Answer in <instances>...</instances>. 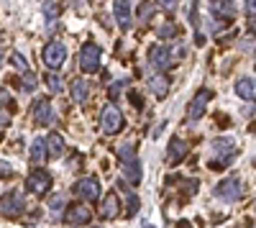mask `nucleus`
<instances>
[{"mask_svg": "<svg viewBox=\"0 0 256 228\" xmlns=\"http://www.w3.org/2000/svg\"><path fill=\"white\" fill-rule=\"evenodd\" d=\"M100 62H102V49L98 44H84L80 52V70L84 74H95L100 70Z\"/></svg>", "mask_w": 256, "mask_h": 228, "instance_id": "obj_1", "label": "nucleus"}, {"mask_svg": "<svg viewBox=\"0 0 256 228\" xmlns=\"http://www.w3.org/2000/svg\"><path fill=\"white\" fill-rule=\"evenodd\" d=\"M64 62H67V46L62 44V41H49V44L44 46V64L56 72L64 67Z\"/></svg>", "mask_w": 256, "mask_h": 228, "instance_id": "obj_2", "label": "nucleus"}, {"mask_svg": "<svg viewBox=\"0 0 256 228\" xmlns=\"http://www.w3.org/2000/svg\"><path fill=\"white\" fill-rule=\"evenodd\" d=\"M100 128H102V134H108V136H113V134H118L123 128V113L113 106V102L102 108V113H100Z\"/></svg>", "mask_w": 256, "mask_h": 228, "instance_id": "obj_3", "label": "nucleus"}, {"mask_svg": "<svg viewBox=\"0 0 256 228\" xmlns=\"http://www.w3.org/2000/svg\"><path fill=\"white\" fill-rule=\"evenodd\" d=\"M241 195H244V184L238 177H228V180H220L216 184V198H220L226 202H236Z\"/></svg>", "mask_w": 256, "mask_h": 228, "instance_id": "obj_4", "label": "nucleus"}, {"mask_svg": "<svg viewBox=\"0 0 256 228\" xmlns=\"http://www.w3.org/2000/svg\"><path fill=\"white\" fill-rule=\"evenodd\" d=\"M24 213V195L18 190H10L0 198V216H8V218H16Z\"/></svg>", "mask_w": 256, "mask_h": 228, "instance_id": "obj_5", "label": "nucleus"}, {"mask_svg": "<svg viewBox=\"0 0 256 228\" xmlns=\"http://www.w3.org/2000/svg\"><path fill=\"white\" fill-rule=\"evenodd\" d=\"M148 64L156 67V70H169V67H174V62H172V54H169V46L164 44H156L148 49Z\"/></svg>", "mask_w": 256, "mask_h": 228, "instance_id": "obj_6", "label": "nucleus"}, {"mask_svg": "<svg viewBox=\"0 0 256 228\" xmlns=\"http://www.w3.org/2000/svg\"><path fill=\"white\" fill-rule=\"evenodd\" d=\"M26 188H28V192H34V195H46L49 188H52V177H49L46 172H34V174L26 180Z\"/></svg>", "mask_w": 256, "mask_h": 228, "instance_id": "obj_7", "label": "nucleus"}, {"mask_svg": "<svg viewBox=\"0 0 256 228\" xmlns=\"http://www.w3.org/2000/svg\"><path fill=\"white\" fill-rule=\"evenodd\" d=\"M77 195H80L82 200H95V198L100 195V182H98V177H82V180L77 182Z\"/></svg>", "mask_w": 256, "mask_h": 228, "instance_id": "obj_8", "label": "nucleus"}, {"mask_svg": "<svg viewBox=\"0 0 256 228\" xmlns=\"http://www.w3.org/2000/svg\"><path fill=\"white\" fill-rule=\"evenodd\" d=\"M208 100H210V92H208V90L198 92V95H195V100H192V102H190V108H187V118H190V120H200V118L205 116Z\"/></svg>", "mask_w": 256, "mask_h": 228, "instance_id": "obj_9", "label": "nucleus"}, {"mask_svg": "<svg viewBox=\"0 0 256 228\" xmlns=\"http://www.w3.org/2000/svg\"><path fill=\"white\" fill-rule=\"evenodd\" d=\"M113 13H116V20H118V26H120L123 31L131 28L134 18H131V3H128V0H116Z\"/></svg>", "mask_w": 256, "mask_h": 228, "instance_id": "obj_10", "label": "nucleus"}, {"mask_svg": "<svg viewBox=\"0 0 256 228\" xmlns=\"http://www.w3.org/2000/svg\"><path fill=\"white\" fill-rule=\"evenodd\" d=\"M34 118H36V123H41V126H52V123H54L52 102H49V100H36V106H34Z\"/></svg>", "mask_w": 256, "mask_h": 228, "instance_id": "obj_11", "label": "nucleus"}, {"mask_svg": "<svg viewBox=\"0 0 256 228\" xmlns=\"http://www.w3.org/2000/svg\"><path fill=\"white\" fill-rule=\"evenodd\" d=\"M236 95L241 100H256V77H241L236 82Z\"/></svg>", "mask_w": 256, "mask_h": 228, "instance_id": "obj_12", "label": "nucleus"}, {"mask_svg": "<svg viewBox=\"0 0 256 228\" xmlns=\"http://www.w3.org/2000/svg\"><path fill=\"white\" fill-rule=\"evenodd\" d=\"M64 220L72 223V226H82V223H90V210L84 208V205H72L64 216Z\"/></svg>", "mask_w": 256, "mask_h": 228, "instance_id": "obj_13", "label": "nucleus"}, {"mask_svg": "<svg viewBox=\"0 0 256 228\" xmlns=\"http://www.w3.org/2000/svg\"><path fill=\"white\" fill-rule=\"evenodd\" d=\"M123 180L128 184H138L141 182V162L138 159H131L123 164Z\"/></svg>", "mask_w": 256, "mask_h": 228, "instance_id": "obj_14", "label": "nucleus"}, {"mask_svg": "<svg viewBox=\"0 0 256 228\" xmlns=\"http://www.w3.org/2000/svg\"><path fill=\"white\" fill-rule=\"evenodd\" d=\"M46 156H49V149H46V138H34V144H31V162L34 164H44L46 162Z\"/></svg>", "mask_w": 256, "mask_h": 228, "instance_id": "obj_15", "label": "nucleus"}, {"mask_svg": "<svg viewBox=\"0 0 256 228\" xmlns=\"http://www.w3.org/2000/svg\"><path fill=\"white\" fill-rule=\"evenodd\" d=\"M148 90H152L156 98H164L166 90H169V80L164 74H154V77H148Z\"/></svg>", "mask_w": 256, "mask_h": 228, "instance_id": "obj_16", "label": "nucleus"}, {"mask_svg": "<svg viewBox=\"0 0 256 228\" xmlns=\"http://www.w3.org/2000/svg\"><path fill=\"white\" fill-rule=\"evenodd\" d=\"M90 98V85L84 80H74L72 82V100L74 102H88Z\"/></svg>", "mask_w": 256, "mask_h": 228, "instance_id": "obj_17", "label": "nucleus"}, {"mask_svg": "<svg viewBox=\"0 0 256 228\" xmlns=\"http://www.w3.org/2000/svg\"><path fill=\"white\" fill-rule=\"evenodd\" d=\"M100 216H102L105 220H110V218L118 216V198H116L113 192L105 195V202H102V208H100Z\"/></svg>", "mask_w": 256, "mask_h": 228, "instance_id": "obj_18", "label": "nucleus"}, {"mask_svg": "<svg viewBox=\"0 0 256 228\" xmlns=\"http://www.w3.org/2000/svg\"><path fill=\"white\" fill-rule=\"evenodd\" d=\"M46 149H49V156L59 159V156L64 154V138H62L59 134H52V136L46 138Z\"/></svg>", "mask_w": 256, "mask_h": 228, "instance_id": "obj_19", "label": "nucleus"}, {"mask_svg": "<svg viewBox=\"0 0 256 228\" xmlns=\"http://www.w3.org/2000/svg\"><path fill=\"white\" fill-rule=\"evenodd\" d=\"M212 152L236 156V144H233V138H218V141H212Z\"/></svg>", "mask_w": 256, "mask_h": 228, "instance_id": "obj_20", "label": "nucleus"}, {"mask_svg": "<svg viewBox=\"0 0 256 228\" xmlns=\"http://www.w3.org/2000/svg\"><path fill=\"white\" fill-rule=\"evenodd\" d=\"M187 154V144H182L180 138H172V144H169V162H177V159H182Z\"/></svg>", "mask_w": 256, "mask_h": 228, "instance_id": "obj_21", "label": "nucleus"}, {"mask_svg": "<svg viewBox=\"0 0 256 228\" xmlns=\"http://www.w3.org/2000/svg\"><path fill=\"white\" fill-rule=\"evenodd\" d=\"M118 156H120L123 164L131 162V159H136V144H123V146L118 149Z\"/></svg>", "mask_w": 256, "mask_h": 228, "instance_id": "obj_22", "label": "nucleus"}, {"mask_svg": "<svg viewBox=\"0 0 256 228\" xmlns=\"http://www.w3.org/2000/svg\"><path fill=\"white\" fill-rule=\"evenodd\" d=\"M46 88H49V92H54V95H59V92H62V77L52 72V74L46 77Z\"/></svg>", "mask_w": 256, "mask_h": 228, "instance_id": "obj_23", "label": "nucleus"}, {"mask_svg": "<svg viewBox=\"0 0 256 228\" xmlns=\"http://www.w3.org/2000/svg\"><path fill=\"white\" fill-rule=\"evenodd\" d=\"M64 205H67L64 195H54V198L49 200V208H52V213H54V216H59V210H64Z\"/></svg>", "mask_w": 256, "mask_h": 228, "instance_id": "obj_24", "label": "nucleus"}, {"mask_svg": "<svg viewBox=\"0 0 256 228\" xmlns=\"http://www.w3.org/2000/svg\"><path fill=\"white\" fill-rule=\"evenodd\" d=\"M156 34H159V38H172L177 34V28H174V24H169V20H166V24H162L156 28Z\"/></svg>", "mask_w": 256, "mask_h": 228, "instance_id": "obj_25", "label": "nucleus"}, {"mask_svg": "<svg viewBox=\"0 0 256 228\" xmlns=\"http://www.w3.org/2000/svg\"><path fill=\"white\" fill-rule=\"evenodd\" d=\"M36 85H38V80H36V74L26 72V74H24V90H26V92H34V90H36Z\"/></svg>", "mask_w": 256, "mask_h": 228, "instance_id": "obj_26", "label": "nucleus"}, {"mask_svg": "<svg viewBox=\"0 0 256 228\" xmlns=\"http://www.w3.org/2000/svg\"><path fill=\"white\" fill-rule=\"evenodd\" d=\"M169 54H172V62L177 64V62H180V59L187 54V46H184V44H174L172 49H169Z\"/></svg>", "mask_w": 256, "mask_h": 228, "instance_id": "obj_27", "label": "nucleus"}, {"mask_svg": "<svg viewBox=\"0 0 256 228\" xmlns=\"http://www.w3.org/2000/svg\"><path fill=\"white\" fill-rule=\"evenodd\" d=\"M13 64H16V67H18L20 72H24V74L28 72V64H26V59H24V54H13Z\"/></svg>", "mask_w": 256, "mask_h": 228, "instance_id": "obj_28", "label": "nucleus"}, {"mask_svg": "<svg viewBox=\"0 0 256 228\" xmlns=\"http://www.w3.org/2000/svg\"><path fill=\"white\" fill-rule=\"evenodd\" d=\"M154 10H156V6H141V8H138V16H141V20H148Z\"/></svg>", "mask_w": 256, "mask_h": 228, "instance_id": "obj_29", "label": "nucleus"}, {"mask_svg": "<svg viewBox=\"0 0 256 228\" xmlns=\"http://www.w3.org/2000/svg\"><path fill=\"white\" fill-rule=\"evenodd\" d=\"M126 202H128V213L134 216V213L138 210V198H136V195H128V198H126Z\"/></svg>", "mask_w": 256, "mask_h": 228, "instance_id": "obj_30", "label": "nucleus"}, {"mask_svg": "<svg viewBox=\"0 0 256 228\" xmlns=\"http://www.w3.org/2000/svg\"><path fill=\"white\" fill-rule=\"evenodd\" d=\"M8 102H10V95H8V90H6V88H0V108H3V106H8Z\"/></svg>", "mask_w": 256, "mask_h": 228, "instance_id": "obj_31", "label": "nucleus"}, {"mask_svg": "<svg viewBox=\"0 0 256 228\" xmlns=\"http://www.w3.org/2000/svg\"><path fill=\"white\" fill-rule=\"evenodd\" d=\"M244 10H246V16H256V0L246 3V6H244Z\"/></svg>", "mask_w": 256, "mask_h": 228, "instance_id": "obj_32", "label": "nucleus"}, {"mask_svg": "<svg viewBox=\"0 0 256 228\" xmlns=\"http://www.w3.org/2000/svg\"><path fill=\"white\" fill-rule=\"evenodd\" d=\"M0 174H3V177H8V174H13V170L8 167V162H0Z\"/></svg>", "mask_w": 256, "mask_h": 228, "instance_id": "obj_33", "label": "nucleus"}, {"mask_svg": "<svg viewBox=\"0 0 256 228\" xmlns=\"http://www.w3.org/2000/svg\"><path fill=\"white\" fill-rule=\"evenodd\" d=\"M8 123H10V116L6 110H0V126H8Z\"/></svg>", "mask_w": 256, "mask_h": 228, "instance_id": "obj_34", "label": "nucleus"}, {"mask_svg": "<svg viewBox=\"0 0 256 228\" xmlns=\"http://www.w3.org/2000/svg\"><path fill=\"white\" fill-rule=\"evenodd\" d=\"M131 100H134V106H136V108H141V100H138V95H136V92H131Z\"/></svg>", "mask_w": 256, "mask_h": 228, "instance_id": "obj_35", "label": "nucleus"}, {"mask_svg": "<svg viewBox=\"0 0 256 228\" xmlns=\"http://www.w3.org/2000/svg\"><path fill=\"white\" fill-rule=\"evenodd\" d=\"M0 64H3V49H0Z\"/></svg>", "mask_w": 256, "mask_h": 228, "instance_id": "obj_36", "label": "nucleus"}, {"mask_svg": "<svg viewBox=\"0 0 256 228\" xmlns=\"http://www.w3.org/2000/svg\"><path fill=\"white\" fill-rule=\"evenodd\" d=\"M254 31H256V24H254Z\"/></svg>", "mask_w": 256, "mask_h": 228, "instance_id": "obj_37", "label": "nucleus"}, {"mask_svg": "<svg viewBox=\"0 0 256 228\" xmlns=\"http://www.w3.org/2000/svg\"><path fill=\"white\" fill-rule=\"evenodd\" d=\"M254 67H256V64H254Z\"/></svg>", "mask_w": 256, "mask_h": 228, "instance_id": "obj_38", "label": "nucleus"}]
</instances>
